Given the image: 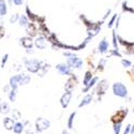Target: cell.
Returning <instances> with one entry per match:
<instances>
[{"label":"cell","mask_w":134,"mask_h":134,"mask_svg":"<svg viewBox=\"0 0 134 134\" xmlns=\"http://www.w3.org/2000/svg\"><path fill=\"white\" fill-rule=\"evenodd\" d=\"M104 24V20L102 19L101 21H97V23H94V25L91 27V28H88V29H86L87 30V36H89V37H96L98 33L100 32V30H101V27H102V25Z\"/></svg>","instance_id":"8"},{"label":"cell","mask_w":134,"mask_h":134,"mask_svg":"<svg viewBox=\"0 0 134 134\" xmlns=\"http://www.w3.org/2000/svg\"><path fill=\"white\" fill-rule=\"evenodd\" d=\"M128 115V109H119L117 111H115V113L111 115L110 117V121L111 124H117V122H122L124 121V119L127 117Z\"/></svg>","instance_id":"6"},{"label":"cell","mask_w":134,"mask_h":134,"mask_svg":"<svg viewBox=\"0 0 134 134\" xmlns=\"http://www.w3.org/2000/svg\"><path fill=\"white\" fill-rule=\"evenodd\" d=\"M110 56H117V57H119V58H122V55L120 54V52H119V49H110Z\"/></svg>","instance_id":"35"},{"label":"cell","mask_w":134,"mask_h":134,"mask_svg":"<svg viewBox=\"0 0 134 134\" xmlns=\"http://www.w3.org/2000/svg\"><path fill=\"white\" fill-rule=\"evenodd\" d=\"M20 44L23 45L24 48L27 49V53H33L32 47H33V41H32V37H24V38H20Z\"/></svg>","instance_id":"9"},{"label":"cell","mask_w":134,"mask_h":134,"mask_svg":"<svg viewBox=\"0 0 134 134\" xmlns=\"http://www.w3.org/2000/svg\"><path fill=\"white\" fill-rule=\"evenodd\" d=\"M18 24H19L20 27L26 28L28 26V24H29V19H28L27 15H20L19 19H18Z\"/></svg>","instance_id":"25"},{"label":"cell","mask_w":134,"mask_h":134,"mask_svg":"<svg viewBox=\"0 0 134 134\" xmlns=\"http://www.w3.org/2000/svg\"><path fill=\"white\" fill-rule=\"evenodd\" d=\"M132 73L134 74V65H132Z\"/></svg>","instance_id":"47"},{"label":"cell","mask_w":134,"mask_h":134,"mask_svg":"<svg viewBox=\"0 0 134 134\" xmlns=\"http://www.w3.org/2000/svg\"><path fill=\"white\" fill-rule=\"evenodd\" d=\"M49 69H51V64L47 63V62H45V61H43V63H42V65H41V69H40V71L38 72L39 76L43 77L44 75H46V73L48 72Z\"/></svg>","instance_id":"19"},{"label":"cell","mask_w":134,"mask_h":134,"mask_svg":"<svg viewBox=\"0 0 134 134\" xmlns=\"http://www.w3.org/2000/svg\"><path fill=\"white\" fill-rule=\"evenodd\" d=\"M12 114H13V118H14L15 120H18V119H20V118H21V114H20V111H19V110H17V109H14V110L12 111Z\"/></svg>","instance_id":"34"},{"label":"cell","mask_w":134,"mask_h":134,"mask_svg":"<svg viewBox=\"0 0 134 134\" xmlns=\"http://www.w3.org/2000/svg\"><path fill=\"white\" fill-rule=\"evenodd\" d=\"M19 19V16H18V14L17 13H15V14H13L12 16H11V18H10V23L11 24H14L16 20H18Z\"/></svg>","instance_id":"36"},{"label":"cell","mask_w":134,"mask_h":134,"mask_svg":"<svg viewBox=\"0 0 134 134\" xmlns=\"http://www.w3.org/2000/svg\"><path fill=\"white\" fill-rule=\"evenodd\" d=\"M8 58H9V54H5L2 57V59H1V66L2 68H4V65H5L7 61H8Z\"/></svg>","instance_id":"37"},{"label":"cell","mask_w":134,"mask_h":134,"mask_svg":"<svg viewBox=\"0 0 134 134\" xmlns=\"http://www.w3.org/2000/svg\"><path fill=\"white\" fill-rule=\"evenodd\" d=\"M35 45H36V47L39 48V49H45V48H46V45H47V40H46V38L44 37L43 35L38 36V37L36 38V40H35Z\"/></svg>","instance_id":"12"},{"label":"cell","mask_w":134,"mask_h":134,"mask_svg":"<svg viewBox=\"0 0 134 134\" xmlns=\"http://www.w3.org/2000/svg\"><path fill=\"white\" fill-rule=\"evenodd\" d=\"M26 134H35V132H33V131H31L30 129H28V130L26 131Z\"/></svg>","instance_id":"44"},{"label":"cell","mask_w":134,"mask_h":134,"mask_svg":"<svg viewBox=\"0 0 134 134\" xmlns=\"http://www.w3.org/2000/svg\"><path fill=\"white\" fill-rule=\"evenodd\" d=\"M61 134H70V133L68 132V130H65V129H63V130H62V132H61Z\"/></svg>","instance_id":"45"},{"label":"cell","mask_w":134,"mask_h":134,"mask_svg":"<svg viewBox=\"0 0 134 134\" xmlns=\"http://www.w3.org/2000/svg\"><path fill=\"white\" fill-rule=\"evenodd\" d=\"M4 36V28L2 26H0V39Z\"/></svg>","instance_id":"41"},{"label":"cell","mask_w":134,"mask_h":134,"mask_svg":"<svg viewBox=\"0 0 134 134\" xmlns=\"http://www.w3.org/2000/svg\"><path fill=\"white\" fill-rule=\"evenodd\" d=\"M111 43H113V47H114L115 49H119V45H118V39H117L116 29L111 31Z\"/></svg>","instance_id":"27"},{"label":"cell","mask_w":134,"mask_h":134,"mask_svg":"<svg viewBox=\"0 0 134 134\" xmlns=\"http://www.w3.org/2000/svg\"><path fill=\"white\" fill-rule=\"evenodd\" d=\"M106 61H107V59H106V58H102V59H100L99 64H98V66H97V70L102 72V71L104 70V66H105V64H106Z\"/></svg>","instance_id":"30"},{"label":"cell","mask_w":134,"mask_h":134,"mask_svg":"<svg viewBox=\"0 0 134 134\" xmlns=\"http://www.w3.org/2000/svg\"><path fill=\"white\" fill-rule=\"evenodd\" d=\"M121 64L124 68H130V66H132V61L129 60V59H125V58H122L121 59Z\"/></svg>","instance_id":"33"},{"label":"cell","mask_w":134,"mask_h":134,"mask_svg":"<svg viewBox=\"0 0 134 134\" xmlns=\"http://www.w3.org/2000/svg\"><path fill=\"white\" fill-rule=\"evenodd\" d=\"M76 116V111H72L69 116V119H68V122H66V126H68V129L72 130L73 127H74V118Z\"/></svg>","instance_id":"24"},{"label":"cell","mask_w":134,"mask_h":134,"mask_svg":"<svg viewBox=\"0 0 134 134\" xmlns=\"http://www.w3.org/2000/svg\"><path fill=\"white\" fill-rule=\"evenodd\" d=\"M99 82V77L98 76H93L92 77V80L89 82L86 86H84V88H83V93H87V92H89L91 90V88H93L96 85H97V83Z\"/></svg>","instance_id":"15"},{"label":"cell","mask_w":134,"mask_h":134,"mask_svg":"<svg viewBox=\"0 0 134 134\" xmlns=\"http://www.w3.org/2000/svg\"><path fill=\"white\" fill-rule=\"evenodd\" d=\"M132 55H133V56H134V51H133V54H132Z\"/></svg>","instance_id":"49"},{"label":"cell","mask_w":134,"mask_h":134,"mask_svg":"<svg viewBox=\"0 0 134 134\" xmlns=\"http://www.w3.org/2000/svg\"><path fill=\"white\" fill-rule=\"evenodd\" d=\"M63 54V56H64V57H66V58H68V57H71V56L74 54L72 51H65V52H63L62 53Z\"/></svg>","instance_id":"38"},{"label":"cell","mask_w":134,"mask_h":134,"mask_svg":"<svg viewBox=\"0 0 134 134\" xmlns=\"http://www.w3.org/2000/svg\"><path fill=\"white\" fill-rule=\"evenodd\" d=\"M26 32H27V35L29 37H36V36H38L39 30L36 27L35 23H32V21H31V23H29L28 26L26 27Z\"/></svg>","instance_id":"14"},{"label":"cell","mask_w":134,"mask_h":134,"mask_svg":"<svg viewBox=\"0 0 134 134\" xmlns=\"http://www.w3.org/2000/svg\"><path fill=\"white\" fill-rule=\"evenodd\" d=\"M10 111H11V107H10L9 103H7V102H2L1 104H0V113H1V114L7 115V114L10 113Z\"/></svg>","instance_id":"22"},{"label":"cell","mask_w":134,"mask_h":134,"mask_svg":"<svg viewBox=\"0 0 134 134\" xmlns=\"http://www.w3.org/2000/svg\"><path fill=\"white\" fill-rule=\"evenodd\" d=\"M92 77H93V73L91 71H86L85 75H84V80H83V85L86 86L89 82L92 80Z\"/></svg>","instance_id":"23"},{"label":"cell","mask_w":134,"mask_h":134,"mask_svg":"<svg viewBox=\"0 0 134 134\" xmlns=\"http://www.w3.org/2000/svg\"><path fill=\"white\" fill-rule=\"evenodd\" d=\"M133 113H134V106H133Z\"/></svg>","instance_id":"48"},{"label":"cell","mask_w":134,"mask_h":134,"mask_svg":"<svg viewBox=\"0 0 134 134\" xmlns=\"http://www.w3.org/2000/svg\"><path fill=\"white\" fill-rule=\"evenodd\" d=\"M117 17H118V14L116 13V14H114L113 16H111V18L108 20V24H107V27L108 28H111L114 26V24L116 23V19H117Z\"/></svg>","instance_id":"32"},{"label":"cell","mask_w":134,"mask_h":134,"mask_svg":"<svg viewBox=\"0 0 134 134\" xmlns=\"http://www.w3.org/2000/svg\"><path fill=\"white\" fill-rule=\"evenodd\" d=\"M77 84H79V80H77L76 75H74L73 73H71V74L69 75L68 81H66L65 84H64V89H65V91H72Z\"/></svg>","instance_id":"7"},{"label":"cell","mask_w":134,"mask_h":134,"mask_svg":"<svg viewBox=\"0 0 134 134\" xmlns=\"http://www.w3.org/2000/svg\"><path fill=\"white\" fill-rule=\"evenodd\" d=\"M130 134H134V125L131 126V132H130Z\"/></svg>","instance_id":"46"},{"label":"cell","mask_w":134,"mask_h":134,"mask_svg":"<svg viewBox=\"0 0 134 134\" xmlns=\"http://www.w3.org/2000/svg\"><path fill=\"white\" fill-rule=\"evenodd\" d=\"M31 81V77L30 75L28 74H25V73H20V79H19V86H24V85H27L29 84Z\"/></svg>","instance_id":"20"},{"label":"cell","mask_w":134,"mask_h":134,"mask_svg":"<svg viewBox=\"0 0 134 134\" xmlns=\"http://www.w3.org/2000/svg\"><path fill=\"white\" fill-rule=\"evenodd\" d=\"M108 87H109V85H108V81L107 80H101L99 83H97L96 93L98 94L99 100H101V98L106 93Z\"/></svg>","instance_id":"4"},{"label":"cell","mask_w":134,"mask_h":134,"mask_svg":"<svg viewBox=\"0 0 134 134\" xmlns=\"http://www.w3.org/2000/svg\"><path fill=\"white\" fill-rule=\"evenodd\" d=\"M130 132H131V125H127V127L124 131V134H130Z\"/></svg>","instance_id":"40"},{"label":"cell","mask_w":134,"mask_h":134,"mask_svg":"<svg viewBox=\"0 0 134 134\" xmlns=\"http://www.w3.org/2000/svg\"><path fill=\"white\" fill-rule=\"evenodd\" d=\"M66 63H68V65L72 69H82L84 62H83V60L81 58L77 57L75 54H73L71 57L66 58Z\"/></svg>","instance_id":"5"},{"label":"cell","mask_w":134,"mask_h":134,"mask_svg":"<svg viewBox=\"0 0 134 134\" xmlns=\"http://www.w3.org/2000/svg\"><path fill=\"white\" fill-rule=\"evenodd\" d=\"M111 89H113L114 96H116L118 98H122V99L128 98L129 92H128V88L125 84H122L120 82H116L111 86Z\"/></svg>","instance_id":"2"},{"label":"cell","mask_w":134,"mask_h":134,"mask_svg":"<svg viewBox=\"0 0 134 134\" xmlns=\"http://www.w3.org/2000/svg\"><path fill=\"white\" fill-rule=\"evenodd\" d=\"M98 51H99L100 54H102V55L106 54L109 51V43L105 38H103L101 41H100L99 45H98Z\"/></svg>","instance_id":"13"},{"label":"cell","mask_w":134,"mask_h":134,"mask_svg":"<svg viewBox=\"0 0 134 134\" xmlns=\"http://www.w3.org/2000/svg\"><path fill=\"white\" fill-rule=\"evenodd\" d=\"M14 125H15V122H14V119H13V118L5 117V118L3 119V126H4V129H5V130L12 131L13 128H14Z\"/></svg>","instance_id":"16"},{"label":"cell","mask_w":134,"mask_h":134,"mask_svg":"<svg viewBox=\"0 0 134 134\" xmlns=\"http://www.w3.org/2000/svg\"><path fill=\"white\" fill-rule=\"evenodd\" d=\"M12 2H13L15 5L19 7V5H21V4L24 3V0H12Z\"/></svg>","instance_id":"39"},{"label":"cell","mask_w":134,"mask_h":134,"mask_svg":"<svg viewBox=\"0 0 134 134\" xmlns=\"http://www.w3.org/2000/svg\"><path fill=\"white\" fill-rule=\"evenodd\" d=\"M92 100H93V96H92V94L86 93V96L82 99L81 103L79 104V108H82V107H84V106H86V105H88V104H90Z\"/></svg>","instance_id":"17"},{"label":"cell","mask_w":134,"mask_h":134,"mask_svg":"<svg viewBox=\"0 0 134 134\" xmlns=\"http://www.w3.org/2000/svg\"><path fill=\"white\" fill-rule=\"evenodd\" d=\"M9 96V100L11 102H14L16 100V96H17V88H11V90L8 92Z\"/></svg>","instance_id":"28"},{"label":"cell","mask_w":134,"mask_h":134,"mask_svg":"<svg viewBox=\"0 0 134 134\" xmlns=\"http://www.w3.org/2000/svg\"><path fill=\"white\" fill-rule=\"evenodd\" d=\"M19 79H20V74H17V75H14V76L11 77L10 82H9V85L11 86V88H18Z\"/></svg>","instance_id":"18"},{"label":"cell","mask_w":134,"mask_h":134,"mask_svg":"<svg viewBox=\"0 0 134 134\" xmlns=\"http://www.w3.org/2000/svg\"><path fill=\"white\" fill-rule=\"evenodd\" d=\"M55 68L61 75L69 76L72 73V68H70V66L68 65V63H58L57 65L55 66Z\"/></svg>","instance_id":"10"},{"label":"cell","mask_w":134,"mask_h":134,"mask_svg":"<svg viewBox=\"0 0 134 134\" xmlns=\"http://www.w3.org/2000/svg\"><path fill=\"white\" fill-rule=\"evenodd\" d=\"M8 12V8L7 3L4 0H0V16H4Z\"/></svg>","instance_id":"29"},{"label":"cell","mask_w":134,"mask_h":134,"mask_svg":"<svg viewBox=\"0 0 134 134\" xmlns=\"http://www.w3.org/2000/svg\"><path fill=\"white\" fill-rule=\"evenodd\" d=\"M109 14H110V10H108V11H107V12L105 13V15L103 16V18H102V19H103V20H105V19H106V17H107V16H108Z\"/></svg>","instance_id":"43"},{"label":"cell","mask_w":134,"mask_h":134,"mask_svg":"<svg viewBox=\"0 0 134 134\" xmlns=\"http://www.w3.org/2000/svg\"><path fill=\"white\" fill-rule=\"evenodd\" d=\"M51 127V121L46 118H43V117H39L36 120V130L38 133H42L45 130L49 129Z\"/></svg>","instance_id":"3"},{"label":"cell","mask_w":134,"mask_h":134,"mask_svg":"<svg viewBox=\"0 0 134 134\" xmlns=\"http://www.w3.org/2000/svg\"><path fill=\"white\" fill-rule=\"evenodd\" d=\"M71 99H72V91H65L61 98H60V105L62 108H66L69 106L70 102H71Z\"/></svg>","instance_id":"11"},{"label":"cell","mask_w":134,"mask_h":134,"mask_svg":"<svg viewBox=\"0 0 134 134\" xmlns=\"http://www.w3.org/2000/svg\"><path fill=\"white\" fill-rule=\"evenodd\" d=\"M121 9H122V12L130 13V14H134V9L128 5V1H127V0L122 2V4H121Z\"/></svg>","instance_id":"26"},{"label":"cell","mask_w":134,"mask_h":134,"mask_svg":"<svg viewBox=\"0 0 134 134\" xmlns=\"http://www.w3.org/2000/svg\"><path fill=\"white\" fill-rule=\"evenodd\" d=\"M9 89H11V86H10V85H7V86L3 87V91L7 92V91H9Z\"/></svg>","instance_id":"42"},{"label":"cell","mask_w":134,"mask_h":134,"mask_svg":"<svg viewBox=\"0 0 134 134\" xmlns=\"http://www.w3.org/2000/svg\"><path fill=\"white\" fill-rule=\"evenodd\" d=\"M24 129H25V124L23 122H15V125H14V128H13V132L15 133V134H21L23 133V131H24Z\"/></svg>","instance_id":"21"},{"label":"cell","mask_w":134,"mask_h":134,"mask_svg":"<svg viewBox=\"0 0 134 134\" xmlns=\"http://www.w3.org/2000/svg\"><path fill=\"white\" fill-rule=\"evenodd\" d=\"M121 128H122V122H117V124H113L114 134H120Z\"/></svg>","instance_id":"31"},{"label":"cell","mask_w":134,"mask_h":134,"mask_svg":"<svg viewBox=\"0 0 134 134\" xmlns=\"http://www.w3.org/2000/svg\"><path fill=\"white\" fill-rule=\"evenodd\" d=\"M42 63H43V60H39V59H35V58H32V59L24 58V64L26 66L27 71L30 73H33V74H36L40 71Z\"/></svg>","instance_id":"1"}]
</instances>
